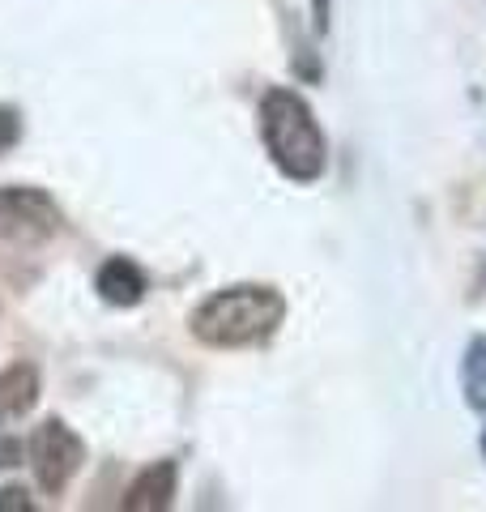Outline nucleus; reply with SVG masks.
Instances as JSON below:
<instances>
[{"label":"nucleus","instance_id":"1","mask_svg":"<svg viewBox=\"0 0 486 512\" xmlns=\"http://www.w3.org/2000/svg\"><path fill=\"white\" fill-rule=\"evenodd\" d=\"M286 316V299L273 286H226V291L209 295L197 312H192V333L205 346L218 350H235V346H252L273 338V329Z\"/></svg>","mask_w":486,"mask_h":512},{"label":"nucleus","instance_id":"2","mask_svg":"<svg viewBox=\"0 0 486 512\" xmlns=\"http://www.w3.org/2000/svg\"><path fill=\"white\" fill-rule=\"evenodd\" d=\"M261 137H265V150L282 175H290V180H299V184L320 180L324 133L312 116V107H307L295 90L273 86L261 99Z\"/></svg>","mask_w":486,"mask_h":512},{"label":"nucleus","instance_id":"3","mask_svg":"<svg viewBox=\"0 0 486 512\" xmlns=\"http://www.w3.org/2000/svg\"><path fill=\"white\" fill-rule=\"evenodd\" d=\"M60 231V210L43 188H0V269L35 256Z\"/></svg>","mask_w":486,"mask_h":512},{"label":"nucleus","instance_id":"4","mask_svg":"<svg viewBox=\"0 0 486 512\" xmlns=\"http://www.w3.org/2000/svg\"><path fill=\"white\" fill-rule=\"evenodd\" d=\"M81 461H86V444H81V436L69 423L47 419L35 436H30V466H35V483L47 495H60L69 487L73 474L81 470Z\"/></svg>","mask_w":486,"mask_h":512},{"label":"nucleus","instance_id":"5","mask_svg":"<svg viewBox=\"0 0 486 512\" xmlns=\"http://www.w3.org/2000/svg\"><path fill=\"white\" fill-rule=\"evenodd\" d=\"M175 500V461H154L145 466L124 491V508L128 512H162Z\"/></svg>","mask_w":486,"mask_h":512},{"label":"nucleus","instance_id":"6","mask_svg":"<svg viewBox=\"0 0 486 512\" xmlns=\"http://www.w3.org/2000/svg\"><path fill=\"white\" fill-rule=\"evenodd\" d=\"M39 402V372L30 363H13L0 372V423L30 414Z\"/></svg>","mask_w":486,"mask_h":512},{"label":"nucleus","instance_id":"7","mask_svg":"<svg viewBox=\"0 0 486 512\" xmlns=\"http://www.w3.org/2000/svg\"><path fill=\"white\" fill-rule=\"evenodd\" d=\"M94 286H99V295L107 303H116V308H133V303H141V295H145V274H141V265L124 261V256H111V261L99 269Z\"/></svg>","mask_w":486,"mask_h":512},{"label":"nucleus","instance_id":"8","mask_svg":"<svg viewBox=\"0 0 486 512\" xmlns=\"http://www.w3.org/2000/svg\"><path fill=\"white\" fill-rule=\"evenodd\" d=\"M461 380H465V402L474 410H486V338H474L465 346Z\"/></svg>","mask_w":486,"mask_h":512},{"label":"nucleus","instance_id":"9","mask_svg":"<svg viewBox=\"0 0 486 512\" xmlns=\"http://www.w3.org/2000/svg\"><path fill=\"white\" fill-rule=\"evenodd\" d=\"M18 137H22V120H18V116H13V111H9V107H0V154H5V150H13V146H18Z\"/></svg>","mask_w":486,"mask_h":512},{"label":"nucleus","instance_id":"10","mask_svg":"<svg viewBox=\"0 0 486 512\" xmlns=\"http://www.w3.org/2000/svg\"><path fill=\"white\" fill-rule=\"evenodd\" d=\"M30 495L22 487H0V512H30Z\"/></svg>","mask_w":486,"mask_h":512},{"label":"nucleus","instance_id":"11","mask_svg":"<svg viewBox=\"0 0 486 512\" xmlns=\"http://www.w3.org/2000/svg\"><path fill=\"white\" fill-rule=\"evenodd\" d=\"M18 461H22V444L18 440H0V470L18 466Z\"/></svg>","mask_w":486,"mask_h":512},{"label":"nucleus","instance_id":"12","mask_svg":"<svg viewBox=\"0 0 486 512\" xmlns=\"http://www.w3.org/2000/svg\"><path fill=\"white\" fill-rule=\"evenodd\" d=\"M329 26V0H316V30Z\"/></svg>","mask_w":486,"mask_h":512},{"label":"nucleus","instance_id":"13","mask_svg":"<svg viewBox=\"0 0 486 512\" xmlns=\"http://www.w3.org/2000/svg\"><path fill=\"white\" fill-rule=\"evenodd\" d=\"M482 453H486V431H482Z\"/></svg>","mask_w":486,"mask_h":512}]
</instances>
